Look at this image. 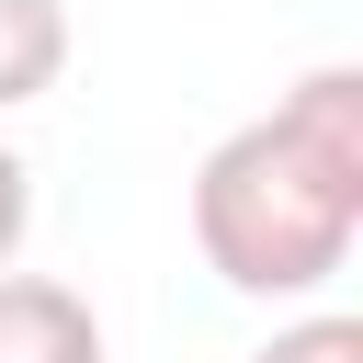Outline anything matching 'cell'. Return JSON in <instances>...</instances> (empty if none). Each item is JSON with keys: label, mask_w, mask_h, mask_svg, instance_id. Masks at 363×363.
Instances as JSON below:
<instances>
[{"label": "cell", "mask_w": 363, "mask_h": 363, "mask_svg": "<svg viewBox=\"0 0 363 363\" xmlns=\"http://www.w3.org/2000/svg\"><path fill=\"white\" fill-rule=\"evenodd\" d=\"M363 238V68H306L193 170V250L227 295L295 306Z\"/></svg>", "instance_id": "cell-1"}, {"label": "cell", "mask_w": 363, "mask_h": 363, "mask_svg": "<svg viewBox=\"0 0 363 363\" xmlns=\"http://www.w3.org/2000/svg\"><path fill=\"white\" fill-rule=\"evenodd\" d=\"M0 363H102L91 295H68L57 272H0Z\"/></svg>", "instance_id": "cell-2"}, {"label": "cell", "mask_w": 363, "mask_h": 363, "mask_svg": "<svg viewBox=\"0 0 363 363\" xmlns=\"http://www.w3.org/2000/svg\"><path fill=\"white\" fill-rule=\"evenodd\" d=\"M68 68V0H0V113L45 102Z\"/></svg>", "instance_id": "cell-3"}, {"label": "cell", "mask_w": 363, "mask_h": 363, "mask_svg": "<svg viewBox=\"0 0 363 363\" xmlns=\"http://www.w3.org/2000/svg\"><path fill=\"white\" fill-rule=\"evenodd\" d=\"M250 363H363V318H340V306H318V318H295V329H272Z\"/></svg>", "instance_id": "cell-4"}, {"label": "cell", "mask_w": 363, "mask_h": 363, "mask_svg": "<svg viewBox=\"0 0 363 363\" xmlns=\"http://www.w3.org/2000/svg\"><path fill=\"white\" fill-rule=\"evenodd\" d=\"M23 227H34V170H23V147L0 136V272H11V250H23Z\"/></svg>", "instance_id": "cell-5"}]
</instances>
